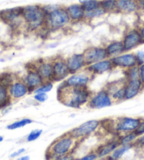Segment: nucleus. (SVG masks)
Here are the masks:
<instances>
[{
  "mask_svg": "<svg viewBox=\"0 0 144 160\" xmlns=\"http://www.w3.org/2000/svg\"><path fill=\"white\" fill-rule=\"evenodd\" d=\"M57 98L64 105L74 109H78L89 101L90 91L87 86H68L62 84L58 88Z\"/></svg>",
  "mask_w": 144,
  "mask_h": 160,
  "instance_id": "obj_1",
  "label": "nucleus"
},
{
  "mask_svg": "<svg viewBox=\"0 0 144 160\" xmlns=\"http://www.w3.org/2000/svg\"><path fill=\"white\" fill-rule=\"evenodd\" d=\"M43 7L46 12L45 30H57L64 28L71 22L65 7L57 5Z\"/></svg>",
  "mask_w": 144,
  "mask_h": 160,
  "instance_id": "obj_2",
  "label": "nucleus"
},
{
  "mask_svg": "<svg viewBox=\"0 0 144 160\" xmlns=\"http://www.w3.org/2000/svg\"><path fill=\"white\" fill-rule=\"evenodd\" d=\"M22 17L28 29L31 30L45 29L46 12L42 5L33 4L23 7Z\"/></svg>",
  "mask_w": 144,
  "mask_h": 160,
  "instance_id": "obj_3",
  "label": "nucleus"
},
{
  "mask_svg": "<svg viewBox=\"0 0 144 160\" xmlns=\"http://www.w3.org/2000/svg\"><path fill=\"white\" fill-rule=\"evenodd\" d=\"M78 140L74 138L68 133L59 138L55 140L52 143L48 150L49 159H61L71 153L75 148Z\"/></svg>",
  "mask_w": 144,
  "mask_h": 160,
  "instance_id": "obj_4",
  "label": "nucleus"
},
{
  "mask_svg": "<svg viewBox=\"0 0 144 160\" xmlns=\"http://www.w3.org/2000/svg\"><path fill=\"white\" fill-rule=\"evenodd\" d=\"M141 118L131 117H119L114 119L113 133L122 136L124 134L130 133L135 131L140 121Z\"/></svg>",
  "mask_w": 144,
  "mask_h": 160,
  "instance_id": "obj_5",
  "label": "nucleus"
},
{
  "mask_svg": "<svg viewBox=\"0 0 144 160\" xmlns=\"http://www.w3.org/2000/svg\"><path fill=\"white\" fill-rule=\"evenodd\" d=\"M22 9L23 7H18L0 11V20L12 28H16L22 23L25 24L22 17Z\"/></svg>",
  "mask_w": 144,
  "mask_h": 160,
  "instance_id": "obj_6",
  "label": "nucleus"
},
{
  "mask_svg": "<svg viewBox=\"0 0 144 160\" xmlns=\"http://www.w3.org/2000/svg\"><path fill=\"white\" fill-rule=\"evenodd\" d=\"M100 126V121L95 119L89 120L69 131L68 133L78 140H82L93 133Z\"/></svg>",
  "mask_w": 144,
  "mask_h": 160,
  "instance_id": "obj_7",
  "label": "nucleus"
},
{
  "mask_svg": "<svg viewBox=\"0 0 144 160\" xmlns=\"http://www.w3.org/2000/svg\"><path fill=\"white\" fill-rule=\"evenodd\" d=\"M88 104L90 108L99 109L112 106L113 100L107 91L104 89L91 96Z\"/></svg>",
  "mask_w": 144,
  "mask_h": 160,
  "instance_id": "obj_8",
  "label": "nucleus"
},
{
  "mask_svg": "<svg viewBox=\"0 0 144 160\" xmlns=\"http://www.w3.org/2000/svg\"><path fill=\"white\" fill-rule=\"evenodd\" d=\"M95 76L88 71L86 68L84 71H80L76 73L71 74L67 79H66L63 83L68 86H87L90 82L91 78Z\"/></svg>",
  "mask_w": 144,
  "mask_h": 160,
  "instance_id": "obj_9",
  "label": "nucleus"
},
{
  "mask_svg": "<svg viewBox=\"0 0 144 160\" xmlns=\"http://www.w3.org/2000/svg\"><path fill=\"white\" fill-rule=\"evenodd\" d=\"M83 54L86 66H89L108 58L105 48L102 47H90L85 49Z\"/></svg>",
  "mask_w": 144,
  "mask_h": 160,
  "instance_id": "obj_10",
  "label": "nucleus"
},
{
  "mask_svg": "<svg viewBox=\"0 0 144 160\" xmlns=\"http://www.w3.org/2000/svg\"><path fill=\"white\" fill-rule=\"evenodd\" d=\"M52 62V67H53V76L52 81H61L64 80L66 77L70 74L66 60L62 57H57Z\"/></svg>",
  "mask_w": 144,
  "mask_h": 160,
  "instance_id": "obj_11",
  "label": "nucleus"
},
{
  "mask_svg": "<svg viewBox=\"0 0 144 160\" xmlns=\"http://www.w3.org/2000/svg\"><path fill=\"white\" fill-rule=\"evenodd\" d=\"M121 42L123 43L124 51L129 52L142 44V39L138 30L134 28L126 32Z\"/></svg>",
  "mask_w": 144,
  "mask_h": 160,
  "instance_id": "obj_12",
  "label": "nucleus"
},
{
  "mask_svg": "<svg viewBox=\"0 0 144 160\" xmlns=\"http://www.w3.org/2000/svg\"><path fill=\"white\" fill-rule=\"evenodd\" d=\"M110 60L115 67H119L127 69L137 65L136 54L134 53L121 54L117 57L110 58Z\"/></svg>",
  "mask_w": 144,
  "mask_h": 160,
  "instance_id": "obj_13",
  "label": "nucleus"
},
{
  "mask_svg": "<svg viewBox=\"0 0 144 160\" xmlns=\"http://www.w3.org/2000/svg\"><path fill=\"white\" fill-rule=\"evenodd\" d=\"M23 81L28 88L29 92H34L38 87L45 82L33 67L28 71L26 76H25Z\"/></svg>",
  "mask_w": 144,
  "mask_h": 160,
  "instance_id": "obj_14",
  "label": "nucleus"
},
{
  "mask_svg": "<svg viewBox=\"0 0 144 160\" xmlns=\"http://www.w3.org/2000/svg\"><path fill=\"white\" fill-rule=\"evenodd\" d=\"M70 74L76 73L87 67L84 54H74L66 59Z\"/></svg>",
  "mask_w": 144,
  "mask_h": 160,
  "instance_id": "obj_15",
  "label": "nucleus"
},
{
  "mask_svg": "<svg viewBox=\"0 0 144 160\" xmlns=\"http://www.w3.org/2000/svg\"><path fill=\"white\" fill-rule=\"evenodd\" d=\"M36 71L40 74L45 81H52L53 76V67L52 62L49 61H38L33 67ZM53 82V81H52Z\"/></svg>",
  "mask_w": 144,
  "mask_h": 160,
  "instance_id": "obj_16",
  "label": "nucleus"
},
{
  "mask_svg": "<svg viewBox=\"0 0 144 160\" xmlns=\"http://www.w3.org/2000/svg\"><path fill=\"white\" fill-rule=\"evenodd\" d=\"M114 68V65H113L112 61L110 60V58H107L104 60L94 63L93 64L87 66L85 67V68L93 75L102 74L108 72V71H112Z\"/></svg>",
  "mask_w": 144,
  "mask_h": 160,
  "instance_id": "obj_17",
  "label": "nucleus"
},
{
  "mask_svg": "<svg viewBox=\"0 0 144 160\" xmlns=\"http://www.w3.org/2000/svg\"><path fill=\"white\" fill-rule=\"evenodd\" d=\"M139 9V3L136 0H116L117 12L129 14L137 12Z\"/></svg>",
  "mask_w": 144,
  "mask_h": 160,
  "instance_id": "obj_18",
  "label": "nucleus"
},
{
  "mask_svg": "<svg viewBox=\"0 0 144 160\" xmlns=\"http://www.w3.org/2000/svg\"><path fill=\"white\" fill-rule=\"evenodd\" d=\"M8 90H9L11 98L15 99V100L24 97L29 92L27 85L25 84L23 81H21V80L13 81V83L8 88Z\"/></svg>",
  "mask_w": 144,
  "mask_h": 160,
  "instance_id": "obj_19",
  "label": "nucleus"
},
{
  "mask_svg": "<svg viewBox=\"0 0 144 160\" xmlns=\"http://www.w3.org/2000/svg\"><path fill=\"white\" fill-rule=\"evenodd\" d=\"M143 84L139 78L126 81L125 84L126 100H131L140 93L143 88Z\"/></svg>",
  "mask_w": 144,
  "mask_h": 160,
  "instance_id": "obj_20",
  "label": "nucleus"
},
{
  "mask_svg": "<svg viewBox=\"0 0 144 160\" xmlns=\"http://www.w3.org/2000/svg\"><path fill=\"white\" fill-rule=\"evenodd\" d=\"M124 83H115V85L112 84V86L110 87L106 90L112 99L113 101L120 102L126 100V93H125V84Z\"/></svg>",
  "mask_w": 144,
  "mask_h": 160,
  "instance_id": "obj_21",
  "label": "nucleus"
},
{
  "mask_svg": "<svg viewBox=\"0 0 144 160\" xmlns=\"http://www.w3.org/2000/svg\"><path fill=\"white\" fill-rule=\"evenodd\" d=\"M71 22H79L84 20L85 12L81 4H73L66 7Z\"/></svg>",
  "mask_w": 144,
  "mask_h": 160,
  "instance_id": "obj_22",
  "label": "nucleus"
},
{
  "mask_svg": "<svg viewBox=\"0 0 144 160\" xmlns=\"http://www.w3.org/2000/svg\"><path fill=\"white\" fill-rule=\"evenodd\" d=\"M120 145V141L117 140H112V141L107 142L104 145H100L97 149L96 152L98 155V158H103L111 154L116 148Z\"/></svg>",
  "mask_w": 144,
  "mask_h": 160,
  "instance_id": "obj_23",
  "label": "nucleus"
},
{
  "mask_svg": "<svg viewBox=\"0 0 144 160\" xmlns=\"http://www.w3.org/2000/svg\"><path fill=\"white\" fill-rule=\"evenodd\" d=\"M105 48L106 50L107 57L110 59L123 54L125 52L121 41H112L110 44H108Z\"/></svg>",
  "mask_w": 144,
  "mask_h": 160,
  "instance_id": "obj_24",
  "label": "nucleus"
},
{
  "mask_svg": "<svg viewBox=\"0 0 144 160\" xmlns=\"http://www.w3.org/2000/svg\"><path fill=\"white\" fill-rule=\"evenodd\" d=\"M133 145H134V144L120 145L110 154V159L115 160L121 159L125 154L126 152H128L133 147Z\"/></svg>",
  "mask_w": 144,
  "mask_h": 160,
  "instance_id": "obj_25",
  "label": "nucleus"
},
{
  "mask_svg": "<svg viewBox=\"0 0 144 160\" xmlns=\"http://www.w3.org/2000/svg\"><path fill=\"white\" fill-rule=\"evenodd\" d=\"M11 99L8 88L0 85V108L7 106Z\"/></svg>",
  "mask_w": 144,
  "mask_h": 160,
  "instance_id": "obj_26",
  "label": "nucleus"
},
{
  "mask_svg": "<svg viewBox=\"0 0 144 160\" xmlns=\"http://www.w3.org/2000/svg\"><path fill=\"white\" fill-rule=\"evenodd\" d=\"M138 136L135 134L134 131L130 132V133L124 134L122 136H120L119 141H120V145H130L134 144L136 140H137Z\"/></svg>",
  "mask_w": 144,
  "mask_h": 160,
  "instance_id": "obj_27",
  "label": "nucleus"
},
{
  "mask_svg": "<svg viewBox=\"0 0 144 160\" xmlns=\"http://www.w3.org/2000/svg\"><path fill=\"white\" fill-rule=\"evenodd\" d=\"M100 6L106 13L116 12V0H101Z\"/></svg>",
  "mask_w": 144,
  "mask_h": 160,
  "instance_id": "obj_28",
  "label": "nucleus"
},
{
  "mask_svg": "<svg viewBox=\"0 0 144 160\" xmlns=\"http://www.w3.org/2000/svg\"><path fill=\"white\" fill-rule=\"evenodd\" d=\"M105 12L102 9V8L100 7L97 9L90 11V12H85L84 15V20L85 21H90L92 19L100 17V16H103L105 14Z\"/></svg>",
  "mask_w": 144,
  "mask_h": 160,
  "instance_id": "obj_29",
  "label": "nucleus"
},
{
  "mask_svg": "<svg viewBox=\"0 0 144 160\" xmlns=\"http://www.w3.org/2000/svg\"><path fill=\"white\" fill-rule=\"evenodd\" d=\"M32 123L33 121L30 118H23V119L15 121V122L9 124V126H7V128L9 130H15V129L22 128V127H24L25 126L28 125V124Z\"/></svg>",
  "mask_w": 144,
  "mask_h": 160,
  "instance_id": "obj_30",
  "label": "nucleus"
},
{
  "mask_svg": "<svg viewBox=\"0 0 144 160\" xmlns=\"http://www.w3.org/2000/svg\"><path fill=\"white\" fill-rule=\"evenodd\" d=\"M125 72L126 81L139 78V71H138V65L125 69Z\"/></svg>",
  "mask_w": 144,
  "mask_h": 160,
  "instance_id": "obj_31",
  "label": "nucleus"
},
{
  "mask_svg": "<svg viewBox=\"0 0 144 160\" xmlns=\"http://www.w3.org/2000/svg\"><path fill=\"white\" fill-rule=\"evenodd\" d=\"M13 81H14V79L11 73H3L0 74V85L9 88L13 83Z\"/></svg>",
  "mask_w": 144,
  "mask_h": 160,
  "instance_id": "obj_32",
  "label": "nucleus"
},
{
  "mask_svg": "<svg viewBox=\"0 0 144 160\" xmlns=\"http://www.w3.org/2000/svg\"><path fill=\"white\" fill-rule=\"evenodd\" d=\"M52 88H53V82L52 81H45L43 85H41L40 87H38L34 92L35 93L39 92H50Z\"/></svg>",
  "mask_w": 144,
  "mask_h": 160,
  "instance_id": "obj_33",
  "label": "nucleus"
},
{
  "mask_svg": "<svg viewBox=\"0 0 144 160\" xmlns=\"http://www.w3.org/2000/svg\"><path fill=\"white\" fill-rule=\"evenodd\" d=\"M83 9H84L85 12H90V11L97 9L100 7V1H92L85 2L84 4H81Z\"/></svg>",
  "mask_w": 144,
  "mask_h": 160,
  "instance_id": "obj_34",
  "label": "nucleus"
},
{
  "mask_svg": "<svg viewBox=\"0 0 144 160\" xmlns=\"http://www.w3.org/2000/svg\"><path fill=\"white\" fill-rule=\"evenodd\" d=\"M42 133H43L42 129H35V130L32 131L27 137V141L28 142L35 141V140L39 138Z\"/></svg>",
  "mask_w": 144,
  "mask_h": 160,
  "instance_id": "obj_35",
  "label": "nucleus"
},
{
  "mask_svg": "<svg viewBox=\"0 0 144 160\" xmlns=\"http://www.w3.org/2000/svg\"><path fill=\"white\" fill-rule=\"evenodd\" d=\"M34 100L37 101L38 102L43 103L48 100V95H47L45 92H39V93H35L34 95Z\"/></svg>",
  "mask_w": 144,
  "mask_h": 160,
  "instance_id": "obj_36",
  "label": "nucleus"
},
{
  "mask_svg": "<svg viewBox=\"0 0 144 160\" xmlns=\"http://www.w3.org/2000/svg\"><path fill=\"white\" fill-rule=\"evenodd\" d=\"M134 132L138 137L142 136V135L144 134V119L141 118L139 124H138L136 128L135 129V131Z\"/></svg>",
  "mask_w": 144,
  "mask_h": 160,
  "instance_id": "obj_37",
  "label": "nucleus"
},
{
  "mask_svg": "<svg viewBox=\"0 0 144 160\" xmlns=\"http://www.w3.org/2000/svg\"><path fill=\"white\" fill-rule=\"evenodd\" d=\"M136 54L137 60V65L140 66L144 63V51H138Z\"/></svg>",
  "mask_w": 144,
  "mask_h": 160,
  "instance_id": "obj_38",
  "label": "nucleus"
},
{
  "mask_svg": "<svg viewBox=\"0 0 144 160\" xmlns=\"http://www.w3.org/2000/svg\"><path fill=\"white\" fill-rule=\"evenodd\" d=\"M98 158V155L97 152H91L86 154V155L84 156L83 157H81V160H94V159H97Z\"/></svg>",
  "mask_w": 144,
  "mask_h": 160,
  "instance_id": "obj_39",
  "label": "nucleus"
},
{
  "mask_svg": "<svg viewBox=\"0 0 144 160\" xmlns=\"http://www.w3.org/2000/svg\"><path fill=\"white\" fill-rule=\"evenodd\" d=\"M138 71H139V79L144 85V63L138 66Z\"/></svg>",
  "mask_w": 144,
  "mask_h": 160,
  "instance_id": "obj_40",
  "label": "nucleus"
},
{
  "mask_svg": "<svg viewBox=\"0 0 144 160\" xmlns=\"http://www.w3.org/2000/svg\"><path fill=\"white\" fill-rule=\"evenodd\" d=\"M25 151H26V150H25L24 148H21V149H20V150L16 151V152H14L11 154L10 157H12V158H13V157H18V156H19V155H21V154L22 153H23Z\"/></svg>",
  "mask_w": 144,
  "mask_h": 160,
  "instance_id": "obj_41",
  "label": "nucleus"
},
{
  "mask_svg": "<svg viewBox=\"0 0 144 160\" xmlns=\"http://www.w3.org/2000/svg\"><path fill=\"white\" fill-rule=\"evenodd\" d=\"M135 143L136 144H138V145L144 146V134L142 135V136L138 137L137 140H136Z\"/></svg>",
  "mask_w": 144,
  "mask_h": 160,
  "instance_id": "obj_42",
  "label": "nucleus"
},
{
  "mask_svg": "<svg viewBox=\"0 0 144 160\" xmlns=\"http://www.w3.org/2000/svg\"><path fill=\"white\" fill-rule=\"evenodd\" d=\"M138 31L140 32L141 39H142V44L144 43V24L141 27V28L138 30Z\"/></svg>",
  "mask_w": 144,
  "mask_h": 160,
  "instance_id": "obj_43",
  "label": "nucleus"
},
{
  "mask_svg": "<svg viewBox=\"0 0 144 160\" xmlns=\"http://www.w3.org/2000/svg\"><path fill=\"white\" fill-rule=\"evenodd\" d=\"M92 1H101V0H79L80 4H84L85 2H92Z\"/></svg>",
  "mask_w": 144,
  "mask_h": 160,
  "instance_id": "obj_44",
  "label": "nucleus"
},
{
  "mask_svg": "<svg viewBox=\"0 0 144 160\" xmlns=\"http://www.w3.org/2000/svg\"><path fill=\"white\" fill-rule=\"evenodd\" d=\"M19 160H28L30 159V157L29 156H23L21 157L20 158H18Z\"/></svg>",
  "mask_w": 144,
  "mask_h": 160,
  "instance_id": "obj_45",
  "label": "nucleus"
},
{
  "mask_svg": "<svg viewBox=\"0 0 144 160\" xmlns=\"http://www.w3.org/2000/svg\"><path fill=\"white\" fill-rule=\"evenodd\" d=\"M139 5H140V9H143L144 11V0H142L141 2H139Z\"/></svg>",
  "mask_w": 144,
  "mask_h": 160,
  "instance_id": "obj_46",
  "label": "nucleus"
},
{
  "mask_svg": "<svg viewBox=\"0 0 144 160\" xmlns=\"http://www.w3.org/2000/svg\"><path fill=\"white\" fill-rule=\"evenodd\" d=\"M3 140H4V138H3V137H2V136H0V142H2V141H3Z\"/></svg>",
  "mask_w": 144,
  "mask_h": 160,
  "instance_id": "obj_47",
  "label": "nucleus"
}]
</instances>
